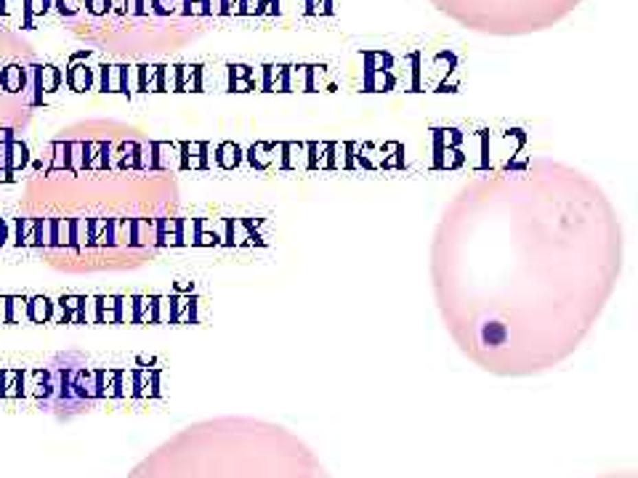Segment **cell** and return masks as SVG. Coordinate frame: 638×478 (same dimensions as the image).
<instances>
[{
	"mask_svg": "<svg viewBox=\"0 0 638 478\" xmlns=\"http://www.w3.org/2000/svg\"><path fill=\"white\" fill-rule=\"evenodd\" d=\"M152 165L136 146L56 144L27 186L24 216L32 242L85 269L128 258L155 239L149 216Z\"/></svg>",
	"mask_w": 638,
	"mask_h": 478,
	"instance_id": "obj_1",
	"label": "cell"
},
{
	"mask_svg": "<svg viewBox=\"0 0 638 478\" xmlns=\"http://www.w3.org/2000/svg\"><path fill=\"white\" fill-rule=\"evenodd\" d=\"M35 106V56L0 24V189L16 168L19 139Z\"/></svg>",
	"mask_w": 638,
	"mask_h": 478,
	"instance_id": "obj_2",
	"label": "cell"
}]
</instances>
